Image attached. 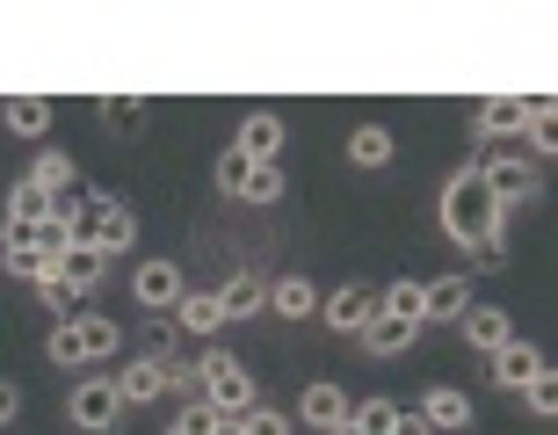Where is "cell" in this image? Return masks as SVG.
<instances>
[{
    "label": "cell",
    "mask_w": 558,
    "mask_h": 435,
    "mask_svg": "<svg viewBox=\"0 0 558 435\" xmlns=\"http://www.w3.org/2000/svg\"><path fill=\"white\" fill-rule=\"evenodd\" d=\"M44 355H51V363H65V371L81 363V334H73V319H65V327H51V341H44Z\"/></svg>",
    "instance_id": "cell-32"
},
{
    "label": "cell",
    "mask_w": 558,
    "mask_h": 435,
    "mask_svg": "<svg viewBox=\"0 0 558 435\" xmlns=\"http://www.w3.org/2000/svg\"><path fill=\"white\" fill-rule=\"evenodd\" d=\"M65 414L81 421L87 435H109V428H117V414H124L117 377H81V385H73V399H65Z\"/></svg>",
    "instance_id": "cell-3"
},
{
    "label": "cell",
    "mask_w": 558,
    "mask_h": 435,
    "mask_svg": "<svg viewBox=\"0 0 558 435\" xmlns=\"http://www.w3.org/2000/svg\"><path fill=\"white\" fill-rule=\"evenodd\" d=\"M442 232H450L457 247H500V204L494 189L478 182V167H464L450 189H442Z\"/></svg>",
    "instance_id": "cell-1"
},
{
    "label": "cell",
    "mask_w": 558,
    "mask_h": 435,
    "mask_svg": "<svg viewBox=\"0 0 558 435\" xmlns=\"http://www.w3.org/2000/svg\"><path fill=\"white\" fill-rule=\"evenodd\" d=\"M269 312H283V319H305V312H319V290H312L305 276H283V283H269Z\"/></svg>",
    "instance_id": "cell-22"
},
{
    "label": "cell",
    "mask_w": 558,
    "mask_h": 435,
    "mask_svg": "<svg viewBox=\"0 0 558 435\" xmlns=\"http://www.w3.org/2000/svg\"><path fill=\"white\" fill-rule=\"evenodd\" d=\"M29 182H37L44 196L59 204V218H65V189H73V160H65V153H44V160L29 167Z\"/></svg>",
    "instance_id": "cell-23"
},
{
    "label": "cell",
    "mask_w": 558,
    "mask_h": 435,
    "mask_svg": "<svg viewBox=\"0 0 558 435\" xmlns=\"http://www.w3.org/2000/svg\"><path fill=\"white\" fill-rule=\"evenodd\" d=\"M349 407L355 399L341 392V385H305V399H298V421H312V428H341V421H349Z\"/></svg>",
    "instance_id": "cell-8"
},
{
    "label": "cell",
    "mask_w": 558,
    "mask_h": 435,
    "mask_svg": "<svg viewBox=\"0 0 558 435\" xmlns=\"http://www.w3.org/2000/svg\"><path fill=\"white\" fill-rule=\"evenodd\" d=\"M73 334H81V363H109V355L124 349V327H117V319H102V312H81V319H73Z\"/></svg>",
    "instance_id": "cell-12"
},
{
    "label": "cell",
    "mask_w": 558,
    "mask_h": 435,
    "mask_svg": "<svg viewBox=\"0 0 558 435\" xmlns=\"http://www.w3.org/2000/svg\"><path fill=\"white\" fill-rule=\"evenodd\" d=\"M414 319H392V312H377V319H371V327H363V349H371V355H407V349H414Z\"/></svg>",
    "instance_id": "cell-16"
},
{
    "label": "cell",
    "mask_w": 558,
    "mask_h": 435,
    "mask_svg": "<svg viewBox=\"0 0 558 435\" xmlns=\"http://www.w3.org/2000/svg\"><path fill=\"white\" fill-rule=\"evenodd\" d=\"M138 117H145L138 95H102V124H109V131H131Z\"/></svg>",
    "instance_id": "cell-31"
},
{
    "label": "cell",
    "mask_w": 558,
    "mask_h": 435,
    "mask_svg": "<svg viewBox=\"0 0 558 435\" xmlns=\"http://www.w3.org/2000/svg\"><path fill=\"white\" fill-rule=\"evenodd\" d=\"M102 269H109V254H102V247H65V254H59V283H73L81 298L102 283Z\"/></svg>",
    "instance_id": "cell-19"
},
{
    "label": "cell",
    "mask_w": 558,
    "mask_h": 435,
    "mask_svg": "<svg viewBox=\"0 0 558 435\" xmlns=\"http://www.w3.org/2000/svg\"><path fill=\"white\" fill-rule=\"evenodd\" d=\"M8 131L15 138H44L51 131V102L44 95H8Z\"/></svg>",
    "instance_id": "cell-21"
},
{
    "label": "cell",
    "mask_w": 558,
    "mask_h": 435,
    "mask_svg": "<svg viewBox=\"0 0 558 435\" xmlns=\"http://www.w3.org/2000/svg\"><path fill=\"white\" fill-rule=\"evenodd\" d=\"M377 312H392V319H414V327H421V283H392V290H377Z\"/></svg>",
    "instance_id": "cell-29"
},
{
    "label": "cell",
    "mask_w": 558,
    "mask_h": 435,
    "mask_svg": "<svg viewBox=\"0 0 558 435\" xmlns=\"http://www.w3.org/2000/svg\"><path fill=\"white\" fill-rule=\"evenodd\" d=\"M319 319H327L333 334H363L377 319V290L371 283H341L333 298H319Z\"/></svg>",
    "instance_id": "cell-4"
},
{
    "label": "cell",
    "mask_w": 558,
    "mask_h": 435,
    "mask_svg": "<svg viewBox=\"0 0 558 435\" xmlns=\"http://www.w3.org/2000/svg\"><path fill=\"white\" fill-rule=\"evenodd\" d=\"M44 305H51V312H59V327H65V319H81V290H73V283H59V269H51V276H44Z\"/></svg>",
    "instance_id": "cell-30"
},
{
    "label": "cell",
    "mask_w": 558,
    "mask_h": 435,
    "mask_svg": "<svg viewBox=\"0 0 558 435\" xmlns=\"http://www.w3.org/2000/svg\"><path fill=\"white\" fill-rule=\"evenodd\" d=\"M464 312H472V283L464 276H435L421 290V319H464Z\"/></svg>",
    "instance_id": "cell-10"
},
{
    "label": "cell",
    "mask_w": 558,
    "mask_h": 435,
    "mask_svg": "<svg viewBox=\"0 0 558 435\" xmlns=\"http://www.w3.org/2000/svg\"><path fill=\"white\" fill-rule=\"evenodd\" d=\"M218 312H226V319H254V312H269V283H262V276H232V283L218 290Z\"/></svg>",
    "instance_id": "cell-17"
},
{
    "label": "cell",
    "mask_w": 558,
    "mask_h": 435,
    "mask_svg": "<svg viewBox=\"0 0 558 435\" xmlns=\"http://www.w3.org/2000/svg\"><path fill=\"white\" fill-rule=\"evenodd\" d=\"M160 435H196V428H189V421H167V428Z\"/></svg>",
    "instance_id": "cell-39"
},
{
    "label": "cell",
    "mask_w": 558,
    "mask_h": 435,
    "mask_svg": "<svg viewBox=\"0 0 558 435\" xmlns=\"http://www.w3.org/2000/svg\"><path fill=\"white\" fill-rule=\"evenodd\" d=\"M204 435H247V428H240V414H218V407H210V428Z\"/></svg>",
    "instance_id": "cell-38"
},
{
    "label": "cell",
    "mask_w": 558,
    "mask_h": 435,
    "mask_svg": "<svg viewBox=\"0 0 558 435\" xmlns=\"http://www.w3.org/2000/svg\"><path fill=\"white\" fill-rule=\"evenodd\" d=\"M29 247H44V254H51V262H59V254L73 247V226H65V218H44V226H37V240H29Z\"/></svg>",
    "instance_id": "cell-33"
},
{
    "label": "cell",
    "mask_w": 558,
    "mask_h": 435,
    "mask_svg": "<svg viewBox=\"0 0 558 435\" xmlns=\"http://www.w3.org/2000/svg\"><path fill=\"white\" fill-rule=\"evenodd\" d=\"M457 327H464V341H472L478 355H494L500 341H515V327H508V312H500V305H472Z\"/></svg>",
    "instance_id": "cell-11"
},
{
    "label": "cell",
    "mask_w": 558,
    "mask_h": 435,
    "mask_svg": "<svg viewBox=\"0 0 558 435\" xmlns=\"http://www.w3.org/2000/svg\"><path fill=\"white\" fill-rule=\"evenodd\" d=\"M537 371H544L537 341H500V349H494V385H508V392H522Z\"/></svg>",
    "instance_id": "cell-7"
},
{
    "label": "cell",
    "mask_w": 558,
    "mask_h": 435,
    "mask_svg": "<svg viewBox=\"0 0 558 435\" xmlns=\"http://www.w3.org/2000/svg\"><path fill=\"white\" fill-rule=\"evenodd\" d=\"M117 392H124V407H145V399H160V392H167L160 363H153V355H138V363H124V371H117Z\"/></svg>",
    "instance_id": "cell-18"
},
{
    "label": "cell",
    "mask_w": 558,
    "mask_h": 435,
    "mask_svg": "<svg viewBox=\"0 0 558 435\" xmlns=\"http://www.w3.org/2000/svg\"><path fill=\"white\" fill-rule=\"evenodd\" d=\"M22 414V392H15V385H8V377H0V428H8V421H15Z\"/></svg>",
    "instance_id": "cell-36"
},
{
    "label": "cell",
    "mask_w": 558,
    "mask_h": 435,
    "mask_svg": "<svg viewBox=\"0 0 558 435\" xmlns=\"http://www.w3.org/2000/svg\"><path fill=\"white\" fill-rule=\"evenodd\" d=\"M240 428H247V435H290V414H276V407H247Z\"/></svg>",
    "instance_id": "cell-34"
},
{
    "label": "cell",
    "mask_w": 558,
    "mask_h": 435,
    "mask_svg": "<svg viewBox=\"0 0 558 435\" xmlns=\"http://www.w3.org/2000/svg\"><path fill=\"white\" fill-rule=\"evenodd\" d=\"M131 298H138V305H153L167 319V312L182 305V269H174V262H138V276H131Z\"/></svg>",
    "instance_id": "cell-6"
},
{
    "label": "cell",
    "mask_w": 558,
    "mask_h": 435,
    "mask_svg": "<svg viewBox=\"0 0 558 435\" xmlns=\"http://www.w3.org/2000/svg\"><path fill=\"white\" fill-rule=\"evenodd\" d=\"M204 407H218V414H247V407H262V399H254V371L240 363V355H226V349L204 355Z\"/></svg>",
    "instance_id": "cell-2"
},
{
    "label": "cell",
    "mask_w": 558,
    "mask_h": 435,
    "mask_svg": "<svg viewBox=\"0 0 558 435\" xmlns=\"http://www.w3.org/2000/svg\"><path fill=\"white\" fill-rule=\"evenodd\" d=\"M210 174H218V189H226V196H247V174H254V160H247V153H240V145H226Z\"/></svg>",
    "instance_id": "cell-27"
},
{
    "label": "cell",
    "mask_w": 558,
    "mask_h": 435,
    "mask_svg": "<svg viewBox=\"0 0 558 435\" xmlns=\"http://www.w3.org/2000/svg\"><path fill=\"white\" fill-rule=\"evenodd\" d=\"M421 421H428V428H464V421H472V399L457 392V385H435V392L421 399Z\"/></svg>",
    "instance_id": "cell-20"
},
{
    "label": "cell",
    "mask_w": 558,
    "mask_h": 435,
    "mask_svg": "<svg viewBox=\"0 0 558 435\" xmlns=\"http://www.w3.org/2000/svg\"><path fill=\"white\" fill-rule=\"evenodd\" d=\"M349 160H355V167H385V160H392V131H385V124L349 131Z\"/></svg>",
    "instance_id": "cell-24"
},
{
    "label": "cell",
    "mask_w": 558,
    "mask_h": 435,
    "mask_svg": "<svg viewBox=\"0 0 558 435\" xmlns=\"http://www.w3.org/2000/svg\"><path fill=\"white\" fill-rule=\"evenodd\" d=\"M0 262H8V276H22V283H44V276L59 269L44 247H0Z\"/></svg>",
    "instance_id": "cell-25"
},
{
    "label": "cell",
    "mask_w": 558,
    "mask_h": 435,
    "mask_svg": "<svg viewBox=\"0 0 558 435\" xmlns=\"http://www.w3.org/2000/svg\"><path fill=\"white\" fill-rule=\"evenodd\" d=\"M182 334H218L226 327V312H218V290H182V305L167 312Z\"/></svg>",
    "instance_id": "cell-13"
},
{
    "label": "cell",
    "mask_w": 558,
    "mask_h": 435,
    "mask_svg": "<svg viewBox=\"0 0 558 435\" xmlns=\"http://www.w3.org/2000/svg\"><path fill=\"white\" fill-rule=\"evenodd\" d=\"M392 435H435V428H428V421H421V407H414V414H407V407H399V421H392Z\"/></svg>",
    "instance_id": "cell-37"
},
{
    "label": "cell",
    "mask_w": 558,
    "mask_h": 435,
    "mask_svg": "<svg viewBox=\"0 0 558 435\" xmlns=\"http://www.w3.org/2000/svg\"><path fill=\"white\" fill-rule=\"evenodd\" d=\"M349 421H355V435H392L399 399H363V407H349Z\"/></svg>",
    "instance_id": "cell-26"
},
{
    "label": "cell",
    "mask_w": 558,
    "mask_h": 435,
    "mask_svg": "<svg viewBox=\"0 0 558 435\" xmlns=\"http://www.w3.org/2000/svg\"><path fill=\"white\" fill-rule=\"evenodd\" d=\"M276 196H283V174H276V167H254L247 174V204H276Z\"/></svg>",
    "instance_id": "cell-35"
},
{
    "label": "cell",
    "mask_w": 558,
    "mask_h": 435,
    "mask_svg": "<svg viewBox=\"0 0 558 435\" xmlns=\"http://www.w3.org/2000/svg\"><path fill=\"white\" fill-rule=\"evenodd\" d=\"M240 153H247L254 167H276V153H283V117H269V109H254L247 124H240Z\"/></svg>",
    "instance_id": "cell-9"
},
{
    "label": "cell",
    "mask_w": 558,
    "mask_h": 435,
    "mask_svg": "<svg viewBox=\"0 0 558 435\" xmlns=\"http://www.w3.org/2000/svg\"><path fill=\"white\" fill-rule=\"evenodd\" d=\"M478 131H486V138H515V131H530V102H522V95L478 102Z\"/></svg>",
    "instance_id": "cell-14"
},
{
    "label": "cell",
    "mask_w": 558,
    "mask_h": 435,
    "mask_svg": "<svg viewBox=\"0 0 558 435\" xmlns=\"http://www.w3.org/2000/svg\"><path fill=\"white\" fill-rule=\"evenodd\" d=\"M478 182L494 189L500 210H515V204L537 196V167H530V160H486V167H478Z\"/></svg>",
    "instance_id": "cell-5"
},
{
    "label": "cell",
    "mask_w": 558,
    "mask_h": 435,
    "mask_svg": "<svg viewBox=\"0 0 558 435\" xmlns=\"http://www.w3.org/2000/svg\"><path fill=\"white\" fill-rule=\"evenodd\" d=\"M44 218H59V204H51L37 182H15V189H8V226H15V232H37Z\"/></svg>",
    "instance_id": "cell-15"
},
{
    "label": "cell",
    "mask_w": 558,
    "mask_h": 435,
    "mask_svg": "<svg viewBox=\"0 0 558 435\" xmlns=\"http://www.w3.org/2000/svg\"><path fill=\"white\" fill-rule=\"evenodd\" d=\"M522 399H530V414H537V421H551V414H558V371H551V363H544V371L522 385Z\"/></svg>",
    "instance_id": "cell-28"
}]
</instances>
